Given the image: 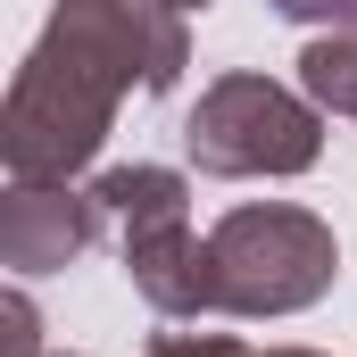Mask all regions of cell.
I'll use <instances>...</instances> for the list:
<instances>
[{
	"label": "cell",
	"instance_id": "1",
	"mask_svg": "<svg viewBox=\"0 0 357 357\" xmlns=\"http://www.w3.org/2000/svg\"><path fill=\"white\" fill-rule=\"evenodd\" d=\"M183 67H191L183 8H167V0H59L8 84V116H0L8 183L84 175L116 125V100L175 91Z\"/></svg>",
	"mask_w": 357,
	"mask_h": 357
},
{
	"label": "cell",
	"instance_id": "3",
	"mask_svg": "<svg viewBox=\"0 0 357 357\" xmlns=\"http://www.w3.org/2000/svg\"><path fill=\"white\" fill-rule=\"evenodd\" d=\"M91 208L116 233L133 291L158 316H216V274H208V241L191 233V183L175 167H108L91 175Z\"/></svg>",
	"mask_w": 357,
	"mask_h": 357
},
{
	"label": "cell",
	"instance_id": "11",
	"mask_svg": "<svg viewBox=\"0 0 357 357\" xmlns=\"http://www.w3.org/2000/svg\"><path fill=\"white\" fill-rule=\"evenodd\" d=\"M42 357H75V349H42Z\"/></svg>",
	"mask_w": 357,
	"mask_h": 357
},
{
	"label": "cell",
	"instance_id": "8",
	"mask_svg": "<svg viewBox=\"0 0 357 357\" xmlns=\"http://www.w3.org/2000/svg\"><path fill=\"white\" fill-rule=\"evenodd\" d=\"M0 341H8V357H42V316H33V299H25V291H8V299H0Z\"/></svg>",
	"mask_w": 357,
	"mask_h": 357
},
{
	"label": "cell",
	"instance_id": "4",
	"mask_svg": "<svg viewBox=\"0 0 357 357\" xmlns=\"http://www.w3.org/2000/svg\"><path fill=\"white\" fill-rule=\"evenodd\" d=\"M183 150L199 175L250 183V175H307L324 150V108L299 100L274 75H216L199 91V108L183 116Z\"/></svg>",
	"mask_w": 357,
	"mask_h": 357
},
{
	"label": "cell",
	"instance_id": "10",
	"mask_svg": "<svg viewBox=\"0 0 357 357\" xmlns=\"http://www.w3.org/2000/svg\"><path fill=\"white\" fill-rule=\"evenodd\" d=\"M167 8H208V0H167Z\"/></svg>",
	"mask_w": 357,
	"mask_h": 357
},
{
	"label": "cell",
	"instance_id": "5",
	"mask_svg": "<svg viewBox=\"0 0 357 357\" xmlns=\"http://www.w3.org/2000/svg\"><path fill=\"white\" fill-rule=\"evenodd\" d=\"M91 241H100L91 191H75V183H8V199H0V266L17 282L75 266Z\"/></svg>",
	"mask_w": 357,
	"mask_h": 357
},
{
	"label": "cell",
	"instance_id": "6",
	"mask_svg": "<svg viewBox=\"0 0 357 357\" xmlns=\"http://www.w3.org/2000/svg\"><path fill=\"white\" fill-rule=\"evenodd\" d=\"M299 84H307L316 108H333V116L357 125V33H316L299 50Z\"/></svg>",
	"mask_w": 357,
	"mask_h": 357
},
{
	"label": "cell",
	"instance_id": "2",
	"mask_svg": "<svg viewBox=\"0 0 357 357\" xmlns=\"http://www.w3.org/2000/svg\"><path fill=\"white\" fill-rule=\"evenodd\" d=\"M208 274H216V316H299L333 291L341 241L316 208L291 199H250L225 208L208 233Z\"/></svg>",
	"mask_w": 357,
	"mask_h": 357
},
{
	"label": "cell",
	"instance_id": "7",
	"mask_svg": "<svg viewBox=\"0 0 357 357\" xmlns=\"http://www.w3.org/2000/svg\"><path fill=\"white\" fill-rule=\"evenodd\" d=\"M150 357H324V349H250L233 333H158Z\"/></svg>",
	"mask_w": 357,
	"mask_h": 357
},
{
	"label": "cell",
	"instance_id": "9",
	"mask_svg": "<svg viewBox=\"0 0 357 357\" xmlns=\"http://www.w3.org/2000/svg\"><path fill=\"white\" fill-rule=\"evenodd\" d=\"M274 17L291 25H333V33H357V0H266Z\"/></svg>",
	"mask_w": 357,
	"mask_h": 357
}]
</instances>
